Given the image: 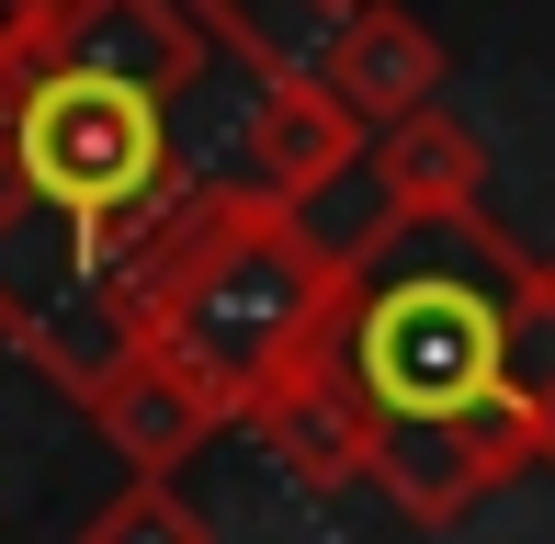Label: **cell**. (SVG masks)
I'll use <instances>...</instances> for the list:
<instances>
[{"label":"cell","instance_id":"cell-6","mask_svg":"<svg viewBox=\"0 0 555 544\" xmlns=\"http://www.w3.org/2000/svg\"><path fill=\"white\" fill-rule=\"evenodd\" d=\"M318 80H330L340 103L363 114L374 137H386V126H409V114H431V103H442L453 57H442V35H431L420 12H397V0H363L351 23H330V46H318Z\"/></svg>","mask_w":555,"mask_h":544},{"label":"cell","instance_id":"cell-8","mask_svg":"<svg viewBox=\"0 0 555 544\" xmlns=\"http://www.w3.org/2000/svg\"><path fill=\"white\" fill-rule=\"evenodd\" d=\"M80 544H216V522H205L170 477H125L114 500L80 522Z\"/></svg>","mask_w":555,"mask_h":544},{"label":"cell","instance_id":"cell-11","mask_svg":"<svg viewBox=\"0 0 555 544\" xmlns=\"http://www.w3.org/2000/svg\"><path fill=\"white\" fill-rule=\"evenodd\" d=\"M318 12H330V23H351V12H363V0H318Z\"/></svg>","mask_w":555,"mask_h":544},{"label":"cell","instance_id":"cell-7","mask_svg":"<svg viewBox=\"0 0 555 544\" xmlns=\"http://www.w3.org/2000/svg\"><path fill=\"white\" fill-rule=\"evenodd\" d=\"M363 182H374V228H465V216H488V147L465 137L453 103H431L374 137Z\"/></svg>","mask_w":555,"mask_h":544},{"label":"cell","instance_id":"cell-3","mask_svg":"<svg viewBox=\"0 0 555 544\" xmlns=\"http://www.w3.org/2000/svg\"><path fill=\"white\" fill-rule=\"evenodd\" d=\"M68 409L103 431V454H125V477H182L227 431V409L170 352H91L80 375H68Z\"/></svg>","mask_w":555,"mask_h":544},{"label":"cell","instance_id":"cell-10","mask_svg":"<svg viewBox=\"0 0 555 544\" xmlns=\"http://www.w3.org/2000/svg\"><path fill=\"white\" fill-rule=\"evenodd\" d=\"M80 12H91V0H0V23H12V68L35 57V46L57 35V23H80ZM12 68H0V80H12Z\"/></svg>","mask_w":555,"mask_h":544},{"label":"cell","instance_id":"cell-9","mask_svg":"<svg viewBox=\"0 0 555 544\" xmlns=\"http://www.w3.org/2000/svg\"><path fill=\"white\" fill-rule=\"evenodd\" d=\"M533 398H544V442H555V250L533 272Z\"/></svg>","mask_w":555,"mask_h":544},{"label":"cell","instance_id":"cell-5","mask_svg":"<svg viewBox=\"0 0 555 544\" xmlns=\"http://www.w3.org/2000/svg\"><path fill=\"white\" fill-rule=\"evenodd\" d=\"M238 431L261 442V454L284 465L295 488H318V500H340V488H374V442H386V431H374V409H363V386L340 375L330 340H318V352L295 363V375L238 419Z\"/></svg>","mask_w":555,"mask_h":544},{"label":"cell","instance_id":"cell-1","mask_svg":"<svg viewBox=\"0 0 555 544\" xmlns=\"http://www.w3.org/2000/svg\"><path fill=\"white\" fill-rule=\"evenodd\" d=\"M533 272L499 216L465 228H363L330 307V352L386 442H465L499 488L555 465L533 398ZM374 442V454H386Z\"/></svg>","mask_w":555,"mask_h":544},{"label":"cell","instance_id":"cell-2","mask_svg":"<svg viewBox=\"0 0 555 544\" xmlns=\"http://www.w3.org/2000/svg\"><path fill=\"white\" fill-rule=\"evenodd\" d=\"M340 284H351V250L238 170V182H193L103 272L91 318H103V352H170L227 419H249L330 340Z\"/></svg>","mask_w":555,"mask_h":544},{"label":"cell","instance_id":"cell-4","mask_svg":"<svg viewBox=\"0 0 555 544\" xmlns=\"http://www.w3.org/2000/svg\"><path fill=\"white\" fill-rule=\"evenodd\" d=\"M363 159H374V126L340 103L330 80H318V68L272 57L261 103H249V182H261L272 205H295V216H307L318 193L363 182Z\"/></svg>","mask_w":555,"mask_h":544}]
</instances>
